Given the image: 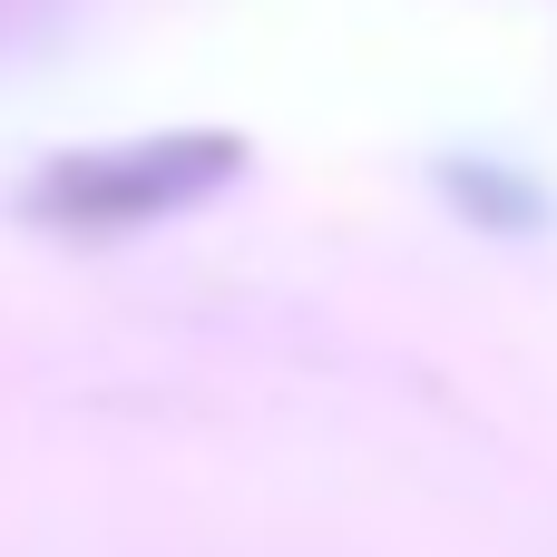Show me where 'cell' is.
<instances>
[{
  "mask_svg": "<svg viewBox=\"0 0 557 557\" xmlns=\"http://www.w3.org/2000/svg\"><path fill=\"white\" fill-rule=\"evenodd\" d=\"M235 176H245V137H225V127H166V137H137V147L49 157L29 176V215L59 225V235H137L157 215L206 206Z\"/></svg>",
  "mask_w": 557,
  "mask_h": 557,
  "instance_id": "obj_1",
  "label": "cell"
},
{
  "mask_svg": "<svg viewBox=\"0 0 557 557\" xmlns=\"http://www.w3.org/2000/svg\"><path fill=\"white\" fill-rule=\"evenodd\" d=\"M441 196H450L460 215H480L490 235H529V225L548 215V196H539L529 176L490 166V157H441Z\"/></svg>",
  "mask_w": 557,
  "mask_h": 557,
  "instance_id": "obj_2",
  "label": "cell"
}]
</instances>
